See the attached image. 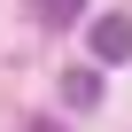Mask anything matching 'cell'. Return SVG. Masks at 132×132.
I'll use <instances>...</instances> for the list:
<instances>
[{"instance_id":"obj_1","label":"cell","mask_w":132,"mask_h":132,"mask_svg":"<svg viewBox=\"0 0 132 132\" xmlns=\"http://www.w3.org/2000/svg\"><path fill=\"white\" fill-rule=\"evenodd\" d=\"M93 54L101 62H132V16H101L93 23Z\"/></svg>"},{"instance_id":"obj_2","label":"cell","mask_w":132,"mask_h":132,"mask_svg":"<svg viewBox=\"0 0 132 132\" xmlns=\"http://www.w3.org/2000/svg\"><path fill=\"white\" fill-rule=\"evenodd\" d=\"M62 101H70V109H93L101 101V78L93 70H70V78H62Z\"/></svg>"},{"instance_id":"obj_3","label":"cell","mask_w":132,"mask_h":132,"mask_svg":"<svg viewBox=\"0 0 132 132\" xmlns=\"http://www.w3.org/2000/svg\"><path fill=\"white\" fill-rule=\"evenodd\" d=\"M78 8H86V0H31V16H39L47 31H62V23H78Z\"/></svg>"},{"instance_id":"obj_4","label":"cell","mask_w":132,"mask_h":132,"mask_svg":"<svg viewBox=\"0 0 132 132\" xmlns=\"http://www.w3.org/2000/svg\"><path fill=\"white\" fill-rule=\"evenodd\" d=\"M31 132H54V124H31Z\"/></svg>"}]
</instances>
